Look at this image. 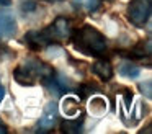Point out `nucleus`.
<instances>
[{
    "instance_id": "obj_1",
    "label": "nucleus",
    "mask_w": 152,
    "mask_h": 134,
    "mask_svg": "<svg viewBox=\"0 0 152 134\" xmlns=\"http://www.w3.org/2000/svg\"><path fill=\"white\" fill-rule=\"evenodd\" d=\"M70 41L79 52L85 56H93V57H102L108 48L106 38L92 25H83L79 29L72 31Z\"/></svg>"
},
{
    "instance_id": "obj_2",
    "label": "nucleus",
    "mask_w": 152,
    "mask_h": 134,
    "mask_svg": "<svg viewBox=\"0 0 152 134\" xmlns=\"http://www.w3.org/2000/svg\"><path fill=\"white\" fill-rule=\"evenodd\" d=\"M72 23H70L69 18L66 16H57L49 26L43 29V36L46 38L48 44H59V42H66L70 39V34H72Z\"/></svg>"
},
{
    "instance_id": "obj_3",
    "label": "nucleus",
    "mask_w": 152,
    "mask_h": 134,
    "mask_svg": "<svg viewBox=\"0 0 152 134\" xmlns=\"http://www.w3.org/2000/svg\"><path fill=\"white\" fill-rule=\"evenodd\" d=\"M152 0H131L126 8L128 21L136 28H144L151 20Z\"/></svg>"
},
{
    "instance_id": "obj_4",
    "label": "nucleus",
    "mask_w": 152,
    "mask_h": 134,
    "mask_svg": "<svg viewBox=\"0 0 152 134\" xmlns=\"http://www.w3.org/2000/svg\"><path fill=\"white\" fill-rule=\"evenodd\" d=\"M59 123V110H57V103L56 101H49L44 106L43 114H41L39 121L36 124V131L38 133H48V131L54 129L56 124Z\"/></svg>"
},
{
    "instance_id": "obj_5",
    "label": "nucleus",
    "mask_w": 152,
    "mask_h": 134,
    "mask_svg": "<svg viewBox=\"0 0 152 134\" xmlns=\"http://www.w3.org/2000/svg\"><path fill=\"white\" fill-rule=\"evenodd\" d=\"M18 23L12 12L2 10L0 12V39H8L17 34Z\"/></svg>"
},
{
    "instance_id": "obj_6",
    "label": "nucleus",
    "mask_w": 152,
    "mask_h": 134,
    "mask_svg": "<svg viewBox=\"0 0 152 134\" xmlns=\"http://www.w3.org/2000/svg\"><path fill=\"white\" fill-rule=\"evenodd\" d=\"M23 67H26L31 74L38 78H44L48 75H51L54 72V69L51 67L49 64H46L44 61H39V59H26L23 62Z\"/></svg>"
},
{
    "instance_id": "obj_7",
    "label": "nucleus",
    "mask_w": 152,
    "mask_h": 134,
    "mask_svg": "<svg viewBox=\"0 0 152 134\" xmlns=\"http://www.w3.org/2000/svg\"><path fill=\"white\" fill-rule=\"evenodd\" d=\"M92 74L96 75L102 82H110L113 78V65L108 59H96L92 64Z\"/></svg>"
},
{
    "instance_id": "obj_8",
    "label": "nucleus",
    "mask_w": 152,
    "mask_h": 134,
    "mask_svg": "<svg viewBox=\"0 0 152 134\" xmlns=\"http://www.w3.org/2000/svg\"><path fill=\"white\" fill-rule=\"evenodd\" d=\"M23 41L26 42V46L31 49V51H43V49L49 48L46 38L43 36V33L38 31V29H31L26 34L23 36Z\"/></svg>"
},
{
    "instance_id": "obj_9",
    "label": "nucleus",
    "mask_w": 152,
    "mask_h": 134,
    "mask_svg": "<svg viewBox=\"0 0 152 134\" xmlns=\"http://www.w3.org/2000/svg\"><path fill=\"white\" fill-rule=\"evenodd\" d=\"M13 78L17 83L23 85V87H31V85L36 83V77H34L33 74H31L30 70H28L26 67H23V65H20V67H17L13 70Z\"/></svg>"
},
{
    "instance_id": "obj_10",
    "label": "nucleus",
    "mask_w": 152,
    "mask_h": 134,
    "mask_svg": "<svg viewBox=\"0 0 152 134\" xmlns=\"http://www.w3.org/2000/svg\"><path fill=\"white\" fill-rule=\"evenodd\" d=\"M83 123H85V114L80 113V118H75V119H66L64 123H61V131L67 134H75L80 133L83 129Z\"/></svg>"
},
{
    "instance_id": "obj_11",
    "label": "nucleus",
    "mask_w": 152,
    "mask_h": 134,
    "mask_svg": "<svg viewBox=\"0 0 152 134\" xmlns=\"http://www.w3.org/2000/svg\"><path fill=\"white\" fill-rule=\"evenodd\" d=\"M61 110L62 113L66 114L67 118H74L79 114V110H80V105H79V100L74 97H64L62 101H61Z\"/></svg>"
},
{
    "instance_id": "obj_12",
    "label": "nucleus",
    "mask_w": 152,
    "mask_h": 134,
    "mask_svg": "<svg viewBox=\"0 0 152 134\" xmlns=\"http://www.w3.org/2000/svg\"><path fill=\"white\" fill-rule=\"evenodd\" d=\"M118 72H119V75H123L126 78H137L141 75V67L137 64H134L132 61H128L119 65Z\"/></svg>"
},
{
    "instance_id": "obj_13",
    "label": "nucleus",
    "mask_w": 152,
    "mask_h": 134,
    "mask_svg": "<svg viewBox=\"0 0 152 134\" xmlns=\"http://www.w3.org/2000/svg\"><path fill=\"white\" fill-rule=\"evenodd\" d=\"M75 8H82L88 13H95L102 8L103 0H72Z\"/></svg>"
},
{
    "instance_id": "obj_14",
    "label": "nucleus",
    "mask_w": 152,
    "mask_h": 134,
    "mask_svg": "<svg viewBox=\"0 0 152 134\" xmlns=\"http://www.w3.org/2000/svg\"><path fill=\"white\" fill-rule=\"evenodd\" d=\"M88 110L92 111L93 114H96V116H102V114L106 111L105 98H103V97H93L92 100L88 101Z\"/></svg>"
},
{
    "instance_id": "obj_15",
    "label": "nucleus",
    "mask_w": 152,
    "mask_h": 134,
    "mask_svg": "<svg viewBox=\"0 0 152 134\" xmlns=\"http://www.w3.org/2000/svg\"><path fill=\"white\" fill-rule=\"evenodd\" d=\"M75 92L80 97V100H87V98L92 97L95 92H98V88H96L95 85H92L90 82H83V83H80L79 87L75 88Z\"/></svg>"
},
{
    "instance_id": "obj_16",
    "label": "nucleus",
    "mask_w": 152,
    "mask_h": 134,
    "mask_svg": "<svg viewBox=\"0 0 152 134\" xmlns=\"http://www.w3.org/2000/svg\"><path fill=\"white\" fill-rule=\"evenodd\" d=\"M137 88L142 93V97H145L147 100L152 98V83H151V80H145V82H142V83H139Z\"/></svg>"
},
{
    "instance_id": "obj_17",
    "label": "nucleus",
    "mask_w": 152,
    "mask_h": 134,
    "mask_svg": "<svg viewBox=\"0 0 152 134\" xmlns=\"http://www.w3.org/2000/svg\"><path fill=\"white\" fill-rule=\"evenodd\" d=\"M20 8H21L23 13H31V12H34V10L38 8V2L36 0H23Z\"/></svg>"
},
{
    "instance_id": "obj_18",
    "label": "nucleus",
    "mask_w": 152,
    "mask_h": 134,
    "mask_svg": "<svg viewBox=\"0 0 152 134\" xmlns=\"http://www.w3.org/2000/svg\"><path fill=\"white\" fill-rule=\"evenodd\" d=\"M121 95H123V100H124V105L128 108H131V103H132V97H134V95H132V90L131 88H123L121 90Z\"/></svg>"
},
{
    "instance_id": "obj_19",
    "label": "nucleus",
    "mask_w": 152,
    "mask_h": 134,
    "mask_svg": "<svg viewBox=\"0 0 152 134\" xmlns=\"http://www.w3.org/2000/svg\"><path fill=\"white\" fill-rule=\"evenodd\" d=\"M5 93H7V88L4 87V85L0 83V103H2V100H4V97H5Z\"/></svg>"
},
{
    "instance_id": "obj_20",
    "label": "nucleus",
    "mask_w": 152,
    "mask_h": 134,
    "mask_svg": "<svg viewBox=\"0 0 152 134\" xmlns=\"http://www.w3.org/2000/svg\"><path fill=\"white\" fill-rule=\"evenodd\" d=\"M7 133H8V127L0 121V134H7Z\"/></svg>"
},
{
    "instance_id": "obj_21",
    "label": "nucleus",
    "mask_w": 152,
    "mask_h": 134,
    "mask_svg": "<svg viewBox=\"0 0 152 134\" xmlns=\"http://www.w3.org/2000/svg\"><path fill=\"white\" fill-rule=\"evenodd\" d=\"M10 3H12V0H0V5H5V7H7V5H10Z\"/></svg>"
},
{
    "instance_id": "obj_22",
    "label": "nucleus",
    "mask_w": 152,
    "mask_h": 134,
    "mask_svg": "<svg viewBox=\"0 0 152 134\" xmlns=\"http://www.w3.org/2000/svg\"><path fill=\"white\" fill-rule=\"evenodd\" d=\"M48 2H61V0H48Z\"/></svg>"
}]
</instances>
